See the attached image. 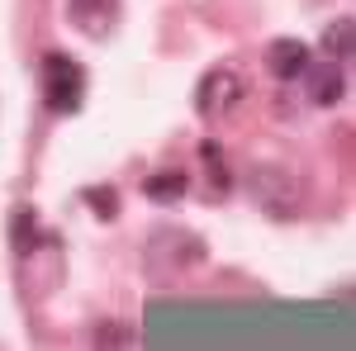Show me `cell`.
Here are the masks:
<instances>
[{"mask_svg": "<svg viewBox=\"0 0 356 351\" xmlns=\"http://www.w3.org/2000/svg\"><path fill=\"white\" fill-rule=\"evenodd\" d=\"M186 190H191V176H186V171H152V176L143 181V195L157 199V204H176Z\"/></svg>", "mask_w": 356, "mask_h": 351, "instance_id": "obj_6", "label": "cell"}, {"mask_svg": "<svg viewBox=\"0 0 356 351\" xmlns=\"http://www.w3.org/2000/svg\"><path fill=\"white\" fill-rule=\"evenodd\" d=\"M247 195L271 218H300V209H304V181L290 166H271V162L252 166L247 171Z\"/></svg>", "mask_w": 356, "mask_h": 351, "instance_id": "obj_1", "label": "cell"}, {"mask_svg": "<svg viewBox=\"0 0 356 351\" xmlns=\"http://www.w3.org/2000/svg\"><path fill=\"white\" fill-rule=\"evenodd\" d=\"M318 48H323L328 62H347V57H352V19H347V15L332 19V24L323 28V38H318Z\"/></svg>", "mask_w": 356, "mask_h": 351, "instance_id": "obj_8", "label": "cell"}, {"mask_svg": "<svg viewBox=\"0 0 356 351\" xmlns=\"http://www.w3.org/2000/svg\"><path fill=\"white\" fill-rule=\"evenodd\" d=\"M304 81H309V100L314 105H337L347 95V76H342V62H309L304 67Z\"/></svg>", "mask_w": 356, "mask_h": 351, "instance_id": "obj_5", "label": "cell"}, {"mask_svg": "<svg viewBox=\"0 0 356 351\" xmlns=\"http://www.w3.org/2000/svg\"><path fill=\"white\" fill-rule=\"evenodd\" d=\"M309 62L314 57H309L304 38H275V43H266V72H271L275 81H300Z\"/></svg>", "mask_w": 356, "mask_h": 351, "instance_id": "obj_4", "label": "cell"}, {"mask_svg": "<svg viewBox=\"0 0 356 351\" xmlns=\"http://www.w3.org/2000/svg\"><path fill=\"white\" fill-rule=\"evenodd\" d=\"M86 199L95 204V214H100V218H114V214H119V209H114L119 199H114V190H110V186H105V190H86Z\"/></svg>", "mask_w": 356, "mask_h": 351, "instance_id": "obj_9", "label": "cell"}, {"mask_svg": "<svg viewBox=\"0 0 356 351\" xmlns=\"http://www.w3.org/2000/svg\"><path fill=\"white\" fill-rule=\"evenodd\" d=\"M38 243H43V233H38V214H33V209H15V214H10V247H15L19 256H29Z\"/></svg>", "mask_w": 356, "mask_h": 351, "instance_id": "obj_7", "label": "cell"}, {"mask_svg": "<svg viewBox=\"0 0 356 351\" xmlns=\"http://www.w3.org/2000/svg\"><path fill=\"white\" fill-rule=\"evenodd\" d=\"M43 95H48L53 114H72L86 95V72L67 53H48V62H43Z\"/></svg>", "mask_w": 356, "mask_h": 351, "instance_id": "obj_2", "label": "cell"}, {"mask_svg": "<svg viewBox=\"0 0 356 351\" xmlns=\"http://www.w3.org/2000/svg\"><path fill=\"white\" fill-rule=\"evenodd\" d=\"M95 342H129V332H119V327H105V332H95Z\"/></svg>", "mask_w": 356, "mask_h": 351, "instance_id": "obj_10", "label": "cell"}, {"mask_svg": "<svg viewBox=\"0 0 356 351\" xmlns=\"http://www.w3.org/2000/svg\"><path fill=\"white\" fill-rule=\"evenodd\" d=\"M247 95V81L233 72V67H214L200 90H195V109H200V119H223V114H233V109L243 105Z\"/></svg>", "mask_w": 356, "mask_h": 351, "instance_id": "obj_3", "label": "cell"}]
</instances>
